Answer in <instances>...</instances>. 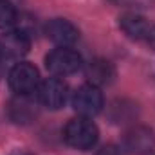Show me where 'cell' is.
Returning a JSON list of instances; mask_svg holds the SVG:
<instances>
[{
    "mask_svg": "<svg viewBox=\"0 0 155 155\" xmlns=\"http://www.w3.org/2000/svg\"><path fill=\"white\" fill-rule=\"evenodd\" d=\"M97 137H99L97 126L90 117L78 116L71 119L63 128V139L74 150H81V152L90 150L92 146H96Z\"/></svg>",
    "mask_w": 155,
    "mask_h": 155,
    "instance_id": "cell-1",
    "label": "cell"
},
{
    "mask_svg": "<svg viewBox=\"0 0 155 155\" xmlns=\"http://www.w3.org/2000/svg\"><path fill=\"white\" fill-rule=\"evenodd\" d=\"M9 87L16 96H31L36 94L40 87V74L38 69L27 61H18L9 71Z\"/></svg>",
    "mask_w": 155,
    "mask_h": 155,
    "instance_id": "cell-2",
    "label": "cell"
},
{
    "mask_svg": "<svg viewBox=\"0 0 155 155\" xmlns=\"http://www.w3.org/2000/svg\"><path fill=\"white\" fill-rule=\"evenodd\" d=\"M81 56L71 47H58L51 51L45 58V67L56 78L74 74L81 69Z\"/></svg>",
    "mask_w": 155,
    "mask_h": 155,
    "instance_id": "cell-3",
    "label": "cell"
},
{
    "mask_svg": "<svg viewBox=\"0 0 155 155\" xmlns=\"http://www.w3.org/2000/svg\"><path fill=\"white\" fill-rule=\"evenodd\" d=\"M71 103H72V108L79 116L92 117L103 110V94H101L99 87L87 83V85H81L74 90Z\"/></svg>",
    "mask_w": 155,
    "mask_h": 155,
    "instance_id": "cell-4",
    "label": "cell"
},
{
    "mask_svg": "<svg viewBox=\"0 0 155 155\" xmlns=\"http://www.w3.org/2000/svg\"><path fill=\"white\" fill-rule=\"evenodd\" d=\"M31 49V38L24 29H13L0 36V60L20 61Z\"/></svg>",
    "mask_w": 155,
    "mask_h": 155,
    "instance_id": "cell-5",
    "label": "cell"
},
{
    "mask_svg": "<svg viewBox=\"0 0 155 155\" xmlns=\"http://www.w3.org/2000/svg\"><path fill=\"white\" fill-rule=\"evenodd\" d=\"M123 148L126 153L148 155L155 150V132L148 126H132L123 135Z\"/></svg>",
    "mask_w": 155,
    "mask_h": 155,
    "instance_id": "cell-6",
    "label": "cell"
},
{
    "mask_svg": "<svg viewBox=\"0 0 155 155\" xmlns=\"http://www.w3.org/2000/svg\"><path fill=\"white\" fill-rule=\"evenodd\" d=\"M69 96V87L63 79L60 78H49L43 79L40 83L38 90H36V97H38L40 105L51 108V110H58L65 105Z\"/></svg>",
    "mask_w": 155,
    "mask_h": 155,
    "instance_id": "cell-7",
    "label": "cell"
},
{
    "mask_svg": "<svg viewBox=\"0 0 155 155\" xmlns=\"http://www.w3.org/2000/svg\"><path fill=\"white\" fill-rule=\"evenodd\" d=\"M45 35L58 47H71L79 40V29L65 18H52L45 25Z\"/></svg>",
    "mask_w": 155,
    "mask_h": 155,
    "instance_id": "cell-8",
    "label": "cell"
},
{
    "mask_svg": "<svg viewBox=\"0 0 155 155\" xmlns=\"http://www.w3.org/2000/svg\"><path fill=\"white\" fill-rule=\"evenodd\" d=\"M38 97L31 96H16L9 103V117L18 124H29L38 117Z\"/></svg>",
    "mask_w": 155,
    "mask_h": 155,
    "instance_id": "cell-9",
    "label": "cell"
},
{
    "mask_svg": "<svg viewBox=\"0 0 155 155\" xmlns=\"http://www.w3.org/2000/svg\"><path fill=\"white\" fill-rule=\"evenodd\" d=\"M85 78L94 87H105V85H110L114 81L116 69H114V65L108 60L96 58V60H92V61L87 63V67H85Z\"/></svg>",
    "mask_w": 155,
    "mask_h": 155,
    "instance_id": "cell-10",
    "label": "cell"
},
{
    "mask_svg": "<svg viewBox=\"0 0 155 155\" xmlns=\"http://www.w3.org/2000/svg\"><path fill=\"white\" fill-rule=\"evenodd\" d=\"M119 27L121 31L132 40H146L150 35L152 25L148 24V20L137 13H124L119 16Z\"/></svg>",
    "mask_w": 155,
    "mask_h": 155,
    "instance_id": "cell-11",
    "label": "cell"
},
{
    "mask_svg": "<svg viewBox=\"0 0 155 155\" xmlns=\"http://www.w3.org/2000/svg\"><path fill=\"white\" fill-rule=\"evenodd\" d=\"M16 18H18V15H16L15 5L7 0H0V29L13 25L16 22Z\"/></svg>",
    "mask_w": 155,
    "mask_h": 155,
    "instance_id": "cell-12",
    "label": "cell"
},
{
    "mask_svg": "<svg viewBox=\"0 0 155 155\" xmlns=\"http://www.w3.org/2000/svg\"><path fill=\"white\" fill-rule=\"evenodd\" d=\"M97 155H126V150L123 146H117V144H105Z\"/></svg>",
    "mask_w": 155,
    "mask_h": 155,
    "instance_id": "cell-13",
    "label": "cell"
},
{
    "mask_svg": "<svg viewBox=\"0 0 155 155\" xmlns=\"http://www.w3.org/2000/svg\"><path fill=\"white\" fill-rule=\"evenodd\" d=\"M117 5H126V7H143L148 4V0H110Z\"/></svg>",
    "mask_w": 155,
    "mask_h": 155,
    "instance_id": "cell-14",
    "label": "cell"
},
{
    "mask_svg": "<svg viewBox=\"0 0 155 155\" xmlns=\"http://www.w3.org/2000/svg\"><path fill=\"white\" fill-rule=\"evenodd\" d=\"M146 41H148V45H150V47L155 51V27H152V29H150V35L146 36Z\"/></svg>",
    "mask_w": 155,
    "mask_h": 155,
    "instance_id": "cell-15",
    "label": "cell"
},
{
    "mask_svg": "<svg viewBox=\"0 0 155 155\" xmlns=\"http://www.w3.org/2000/svg\"><path fill=\"white\" fill-rule=\"evenodd\" d=\"M0 61H2V60H0Z\"/></svg>",
    "mask_w": 155,
    "mask_h": 155,
    "instance_id": "cell-16",
    "label": "cell"
}]
</instances>
